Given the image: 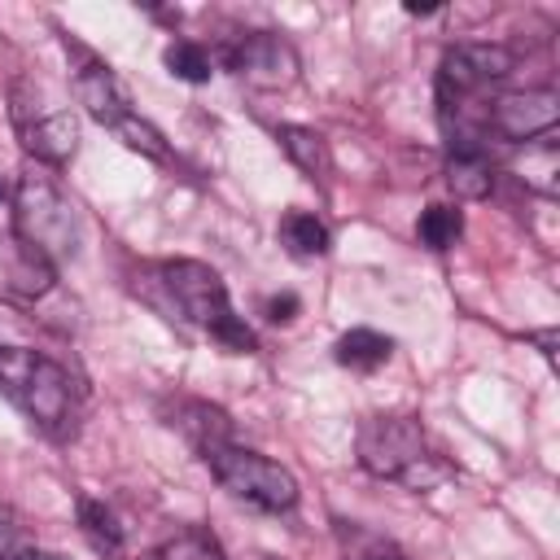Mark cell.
Masks as SVG:
<instances>
[{
  "mask_svg": "<svg viewBox=\"0 0 560 560\" xmlns=\"http://www.w3.org/2000/svg\"><path fill=\"white\" fill-rule=\"evenodd\" d=\"M153 280L162 284L166 293V311L206 328L219 346L236 350V354H249L258 341L254 332L245 328V319H236L232 302H228V284L219 280L214 267L197 262V258H175V262H162L153 267Z\"/></svg>",
  "mask_w": 560,
  "mask_h": 560,
  "instance_id": "cell-1",
  "label": "cell"
},
{
  "mask_svg": "<svg viewBox=\"0 0 560 560\" xmlns=\"http://www.w3.org/2000/svg\"><path fill=\"white\" fill-rule=\"evenodd\" d=\"M354 451L372 477H385L411 490H433L451 477V464L429 446L424 429L411 416H368L359 424Z\"/></svg>",
  "mask_w": 560,
  "mask_h": 560,
  "instance_id": "cell-2",
  "label": "cell"
},
{
  "mask_svg": "<svg viewBox=\"0 0 560 560\" xmlns=\"http://www.w3.org/2000/svg\"><path fill=\"white\" fill-rule=\"evenodd\" d=\"M0 389L26 411L31 424H39L52 438H66L79 416V385L74 376L26 346H0Z\"/></svg>",
  "mask_w": 560,
  "mask_h": 560,
  "instance_id": "cell-3",
  "label": "cell"
},
{
  "mask_svg": "<svg viewBox=\"0 0 560 560\" xmlns=\"http://www.w3.org/2000/svg\"><path fill=\"white\" fill-rule=\"evenodd\" d=\"M13 232L35 254H44L52 267L74 258L79 254V236H83L74 201L44 171H26L18 179V188H13Z\"/></svg>",
  "mask_w": 560,
  "mask_h": 560,
  "instance_id": "cell-4",
  "label": "cell"
},
{
  "mask_svg": "<svg viewBox=\"0 0 560 560\" xmlns=\"http://www.w3.org/2000/svg\"><path fill=\"white\" fill-rule=\"evenodd\" d=\"M206 468L214 472V481L236 499V503H249L258 512H289L298 503V481L284 464L249 451V446H236L232 438L228 442H214L201 451Z\"/></svg>",
  "mask_w": 560,
  "mask_h": 560,
  "instance_id": "cell-5",
  "label": "cell"
},
{
  "mask_svg": "<svg viewBox=\"0 0 560 560\" xmlns=\"http://www.w3.org/2000/svg\"><path fill=\"white\" fill-rule=\"evenodd\" d=\"M9 114H13V127H18L22 149L35 162L61 166L79 149V122H74V114L61 101H52V92L44 83L13 79V88H9Z\"/></svg>",
  "mask_w": 560,
  "mask_h": 560,
  "instance_id": "cell-6",
  "label": "cell"
},
{
  "mask_svg": "<svg viewBox=\"0 0 560 560\" xmlns=\"http://www.w3.org/2000/svg\"><path fill=\"white\" fill-rule=\"evenodd\" d=\"M228 66L258 92H284L298 83V52L276 31H249L228 48Z\"/></svg>",
  "mask_w": 560,
  "mask_h": 560,
  "instance_id": "cell-7",
  "label": "cell"
},
{
  "mask_svg": "<svg viewBox=\"0 0 560 560\" xmlns=\"http://www.w3.org/2000/svg\"><path fill=\"white\" fill-rule=\"evenodd\" d=\"M512 52L499 44H459L442 57L438 70V101H477L490 83L512 74Z\"/></svg>",
  "mask_w": 560,
  "mask_h": 560,
  "instance_id": "cell-8",
  "label": "cell"
},
{
  "mask_svg": "<svg viewBox=\"0 0 560 560\" xmlns=\"http://www.w3.org/2000/svg\"><path fill=\"white\" fill-rule=\"evenodd\" d=\"M556 118H560V96L551 88L499 92L486 101V131H494L499 140H512V144L556 131Z\"/></svg>",
  "mask_w": 560,
  "mask_h": 560,
  "instance_id": "cell-9",
  "label": "cell"
},
{
  "mask_svg": "<svg viewBox=\"0 0 560 560\" xmlns=\"http://www.w3.org/2000/svg\"><path fill=\"white\" fill-rule=\"evenodd\" d=\"M66 52L74 57V74H70V88H74V101L96 118V122H105V127H114V122H122L127 114H131V101H127V92H122V83H118V74L96 57V52H88L83 44H74V39H66Z\"/></svg>",
  "mask_w": 560,
  "mask_h": 560,
  "instance_id": "cell-10",
  "label": "cell"
},
{
  "mask_svg": "<svg viewBox=\"0 0 560 560\" xmlns=\"http://www.w3.org/2000/svg\"><path fill=\"white\" fill-rule=\"evenodd\" d=\"M52 262L35 254L18 232H0V298L35 302L52 284Z\"/></svg>",
  "mask_w": 560,
  "mask_h": 560,
  "instance_id": "cell-11",
  "label": "cell"
},
{
  "mask_svg": "<svg viewBox=\"0 0 560 560\" xmlns=\"http://www.w3.org/2000/svg\"><path fill=\"white\" fill-rule=\"evenodd\" d=\"M516 175H521L525 188H534L542 197H556V188H560V144H556V131L534 136V140L521 144Z\"/></svg>",
  "mask_w": 560,
  "mask_h": 560,
  "instance_id": "cell-12",
  "label": "cell"
},
{
  "mask_svg": "<svg viewBox=\"0 0 560 560\" xmlns=\"http://www.w3.org/2000/svg\"><path fill=\"white\" fill-rule=\"evenodd\" d=\"M337 363L341 368H354V372H376L381 363H389V354H394V341L385 337V332H376V328H350V332H341L337 337Z\"/></svg>",
  "mask_w": 560,
  "mask_h": 560,
  "instance_id": "cell-13",
  "label": "cell"
},
{
  "mask_svg": "<svg viewBox=\"0 0 560 560\" xmlns=\"http://www.w3.org/2000/svg\"><path fill=\"white\" fill-rule=\"evenodd\" d=\"M74 512H79V529H83V538H88V547L96 556H118L122 551V525H118V516L101 499L79 494Z\"/></svg>",
  "mask_w": 560,
  "mask_h": 560,
  "instance_id": "cell-14",
  "label": "cell"
},
{
  "mask_svg": "<svg viewBox=\"0 0 560 560\" xmlns=\"http://www.w3.org/2000/svg\"><path fill=\"white\" fill-rule=\"evenodd\" d=\"M280 144H284V153H289V162L302 171V175H324L328 171V144H324V136L315 131V127H298V122H284L280 131Z\"/></svg>",
  "mask_w": 560,
  "mask_h": 560,
  "instance_id": "cell-15",
  "label": "cell"
},
{
  "mask_svg": "<svg viewBox=\"0 0 560 560\" xmlns=\"http://www.w3.org/2000/svg\"><path fill=\"white\" fill-rule=\"evenodd\" d=\"M446 184L455 188V197L481 201L494 188V166L486 153H451L446 158Z\"/></svg>",
  "mask_w": 560,
  "mask_h": 560,
  "instance_id": "cell-16",
  "label": "cell"
},
{
  "mask_svg": "<svg viewBox=\"0 0 560 560\" xmlns=\"http://www.w3.org/2000/svg\"><path fill=\"white\" fill-rule=\"evenodd\" d=\"M280 245L293 258H319V254H328V228L306 210H289L280 219Z\"/></svg>",
  "mask_w": 560,
  "mask_h": 560,
  "instance_id": "cell-17",
  "label": "cell"
},
{
  "mask_svg": "<svg viewBox=\"0 0 560 560\" xmlns=\"http://www.w3.org/2000/svg\"><path fill=\"white\" fill-rule=\"evenodd\" d=\"M162 61H166V70H171L175 79H184V83H210V74H214V57H210L201 44H192V39L166 44Z\"/></svg>",
  "mask_w": 560,
  "mask_h": 560,
  "instance_id": "cell-18",
  "label": "cell"
},
{
  "mask_svg": "<svg viewBox=\"0 0 560 560\" xmlns=\"http://www.w3.org/2000/svg\"><path fill=\"white\" fill-rule=\"evenodd\" d=\"M459 232H464V219H459L455 206H429V210L420 214V223H416V236H420L429 249H446V245H455Z\"/></svg>",
  "mask_w": 560,
  "mask_h": 560,
  "instance_id": "cell-19",
  "label": "cell"
},
{
  "mask_svg": "<svg viewBox=\"0 0 560 560\" xmlns=\"http://www.w3.org/2000/svg\"><path fill=\"white\" fill-rule=\"evenodd\" d=\"M114 131H118V140H122L127 149H136V153H144V158H153V162L166 158V140H162V131H158L153 122L136 118V109H131L122 122H114Z\"/></svg>",
  "mask_w": 560,
  "mask_h": 560,
  "instance_id": "cell-20",
  "label": "cell"
},
{
  "mask_svg": "<svg viewBox=\"0 0 560 560\" xmlns=\"http://www.w3.org/2000/svg\"><path fill=\"white\" fill-rule=\"evenodd\" d=\"M158 560H223V556L206 534H179L158 551Z\"/></svg>",
  "mask_w": 560,
  "mask_h": 560,
  "instance_id": "cell-21",
  "label": "cell"
},
{
  "mask_svg": "<svg viewBox=\"0 0 560 560\" xmlns=\"http://www.w3.org/2000/svg\"><path fill=\"white\" fill-rule=\"evenodd\" d=\"M298 306H302V302H298L293 293H276V298H267V302H262V315H267L271 324H293Z\"/></svg>",
  "mask_w": 560,
  "mask_h": 560,
  "instance_id": "cell-22",
  "label": "cell"
},
{
  "mask_svg": "<svg viewBox=\"0 0 560 560\" xmlns=\"http://www.w3.org/2000/svg\"><path fill=\"white\" fill-rule=\"evenodd\" d=\"M534 341H538V346H542V354L556 363V332H551V328H547V332H534Z\"/></svg>",
  "mask_w": 560,
  "mask_h": 560,
  "instance_id": "cell-23",
  "label": "cell"
},
{
  "mask_svg": "<svg viewBox=\"0 0 560 560\" xmlns=\"http://www.w3.org/2000/svg\"><path fill=\"white\" fill-rule=\"evenodd\" d=\"M411 18H424V13H438V4H407Z\"/></svg>",
  "mask_w": 560,
  "mask_h": 560,
  "instance_id": "cell-24",
  "label": "cell"
},
{
  "mask_svg": "<svg viewBox=\"0 0 560 560\" xmlns=\"http://www.w3.org/2000/svg\"><path fill=\"white\" fill-rule=\"evenodd\" d=\"M363 560H402L398 551H372V556H363Z\"/></svg>",
  "mask_w": 560,
  "mask_h": 560,
  "instance_id": "cell-25",
  "label": "cell"
},
{
  "mask_svg": "<svg viewBox=\"0 0 560 560\" xmlns=\"http://www.w3.org/2000/svg\"><path fill=\"white\" fill-rule=\"evenodd\" d=\"M4 197H9V184H4V179H0V201H4Z\"/></svg>",
  "mask_w": 560,
  "mask_h": 560,
  "instance_id": "cell-26",
  "label": "cell"
}]
</instances>
